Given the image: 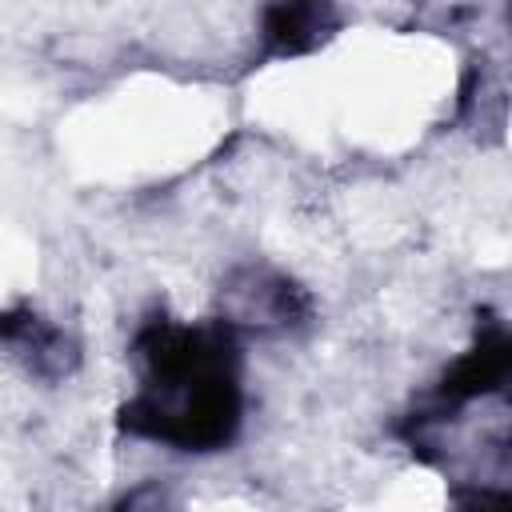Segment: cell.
Returning a JSON list of instances; mask_svg holds the SVG:
<instances>
[{"instance_id":"cell-1","label":"cell","mask_w":512,"mask_h":512,"mask_svg":"<svg viewBox=\"0 0 512 512\" xmlns=\"http://www.w3.org/2000/svg\"><path fill=\"white\" fill-rule=\"evenodd\" d=\"M4 352L28 380L40 384H64L80 368L76 336L32 304L4 312Z\"/></svg>"},{"instance_id":"cell-2","label":"cell","mask_w":512,"mask_h":512,"mask_svg":"<svg viewBox=\"0 0 512 512\" xmlns=\"http://www.w3.org/2000/svg\"><path fill=\"white\" fill-rule=\"evenodd\" d=\"M256 32L272 56H304L336 32V4L332 0H268L260 8Z\"/></svg>"}]
</instances>
